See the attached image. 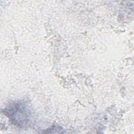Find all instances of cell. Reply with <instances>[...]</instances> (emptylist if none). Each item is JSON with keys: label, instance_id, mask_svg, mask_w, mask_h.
I'll return each instance as SVG.
<instances>
[{"label": "cell", "instance_id": "6da1fadb", "mask_svg": "<svg viewBox=\"0 0 134 134\" xmlns=\"http://www.w3.org/2000/svg\"><path fill=\"white\" fill-rule=\"evenodd\" d=\"M6 114L11 121L19 127H25L30 121V113L22 103H14L6 108Z\"/></svg>", "mask_w": 134, "mask_h": 134}]
</instances>
